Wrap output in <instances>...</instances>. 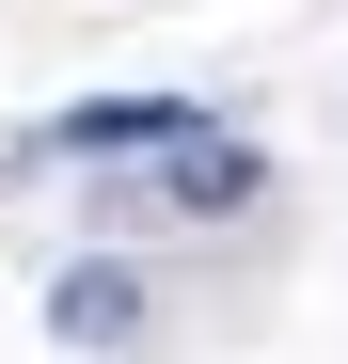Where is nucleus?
Masks as SVG:
<instances>
[{"instance_id": "3", "label": "nucleus", "mask_w": 348, "mask_h": 364, "mask_svg": "<svg viewBox=\"0 0 348 364\" xmlns=\"http://www.w3.org/2000/svg\"><path fill=\"white\" fill-rule=\"evenodd\" d=\"M48 333H64V348H127L143 333V269L127 254H80L64 285H48Z\"/></svg>"}, {"instance_id": "2", "label": "nucleus", "mask_w": 348, "mask_h": 364, "mask_svg": "<svg viewBox=\"0 0 348 364\" xmlns=\"http://www.w3.org/2000/svg\"><path fill=\"white\" fill-rule=\"evenodd\" d=\"M254 174H269V159H254L238 127H190V143L158 159V206H174V222H238V206H254Z\"/></svg>"}, {"instance_id": "1", "label": "nucleus", "mask_w": 348, "mask_h": 364, "mask_svg": "<svg viewBox=\"0 0 348 364\" xmlns=\"http://www.w3.org/2000/svg\"><path fill=\"white\" fill-rule=\"evenodd\" d=\"M206 111H174V95H80V111H48L32 159H174Z\"/></svg>"}]
</instances>
